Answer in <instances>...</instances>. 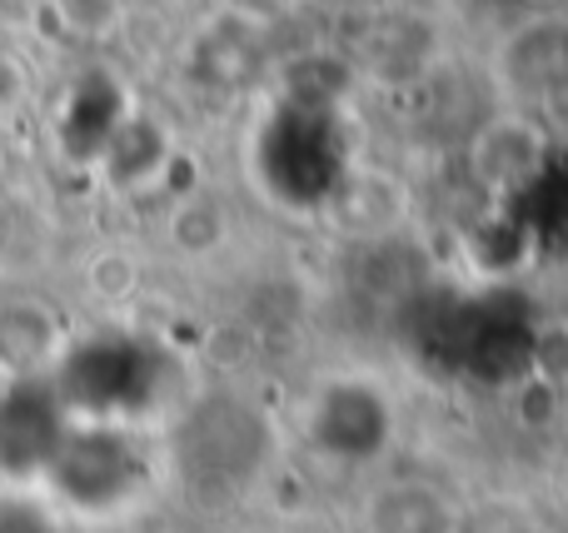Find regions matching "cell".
Instances as JSON below:
<instances>
[{"label": "cell", "mask_w": 568, "mask_h": 533, "mask_svg": "<svg viewBox=\"0 0 568 533\" xmlns=\"http://www.w3.org/2000/svg\"><path fill=\"white\" fill-rule=\"evenodd\" d=\"M55 479L65 484V494L85 509H115L145 484L130 439L120 434H80V439H60L55 459H50Z\"/></svg>", "instance_id": "6da1fadb"}, {"label": "cell", "mask_w": 568, "mask_h": 533, "mask_svg": "<svg viewBox=\"0 0 568 533\" xmlns=\"http://www.w3.org/2000/svg\"><path fill=\"white\" fill-rule=\"evenodd\" d=\"M320 439L329 444V454H349L364 459L384 444V429H389V414H384V399L364 385H339L324 394L320 404Z\"/></svg>", "instance_id": "7a4b0ae2"}, {"label": "cell", "mask_w": 568, "mask_h": 533, "mask_svg": "<svg viewBox=\"0 0 568 533\" xmlns=\"http://www.w3.org/2000/svg\"><path fill=\"white\" fill-rule=\"evenodd\" d=\"M374 533H444V509L424 489H389L374 499Z\"/></svg>", "instance_id": "3957f363"}, {"label": "cell", "mask_w": 568, "mask_h": 533, "mask_svg": "<svg viewBox=\"0 0 568 533\" xmlns=\"http://www.w3.org/2000/svg\"><path fill=\"white\" fill-rule=\"evenodd\" d=\"M534 369L549 389H559L568 379V325H544L534 335Z\"/></svg>", "instance_id": "277c9868"}, {"label": "cell", "mask_w": 568, "mask_h": 533, "mask_svg": "<svg viewBox=\"0 0 568 533\" xmlns=\"http://www.w3.org/2000/svg\"><path fill=\"white\" fill-rule=\"evenodd\" d=\"M0 533H60V529L30 504H0Z\"/></svg>", "instance_id": "5b68a950"}]
</instances>
